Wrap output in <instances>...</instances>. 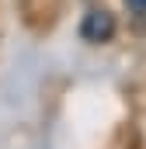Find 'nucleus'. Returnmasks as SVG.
Returning <instances> with one entry per match:
<instances>
[{"label":"nucleus","mask_w":146,"mask_h":149,"mask_svg":"<svg viewBox=\"0 0 146 149\" xmlns=\"http://www.w3.org/2000/svg\"><path fill=\"white\" fill-rule=\"evenodd\" d=\"M125 3H129L136 14H146V0H125Z\"/></svg>","instance_id":"nucleus-3"},{"label":"nucleus","mask_w":146,"mask_h":149,"mask_svg":"<svg viewBox=\"0 0 146 149\" xmlns=\"http://www.w3.org/2000/svg\"><path fill=\"white\" fill-rule=\"evenodd\" d=\"M80 38L91 45H101L115 38V14L111 10H87L80 21Z\"/></svg>","instance_id":"nucleus-1"},{"label":"nucleus","mask_w":146,"mask_h":149,"mask_svg":"<svg viewBox=\"0 0 146 149\" xmlns=\"http://www.w3.org/2000/svg\"><path fill=\"white\" fill-rule=\"evenodd\" d=\"M59 3H63V0H18L25 24H28V28H35V31L52 28V21L59 17Z\"/></svg>","instance_id":"nucleus-2"}]
</instances>
